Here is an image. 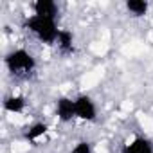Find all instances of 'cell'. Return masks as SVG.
<instances>
[{
  "label": "cell",
  "mask_w": 153,
  "mask_h": 153,
  "mask_svg": "<svg viewBox=\"0 0 153 153\" xmlns=\"http://www.w3.org/2000/svg\"><path fill=\"white\" fill-rule=\"evenodd\" d=\"M24 27L42 43L45 45H54L59 36V27H58V18L51 16H40V15H31L25 18Z\"/></svg>",
  "instance_id": "6da1fadb"
},
{
  "label": "cell",
  "mask_w": 153,
  "mask_h": 153,
  "mask_svg": "<svg viewBox=\"0 0 153 153\" xmlns=\"http://www.w3.org/2000/svg\"><path fill=\"white\" fill-rule=\"evenodd\" d=\"M6 68L15 78H29L36 70V58L27 49H13L4 58Z\"/></svg>",
  "instance_id": "7a4b0ae2"
},
{
  "label": "cell",
  "mask_w": 153,
  "mask_h": 153,
  "mask_svg": "<svg viewBox=\"0 0 153 153\" xmlns=\"http://www.w3.org/2000/svg\"><path fill=\"white\" fill-rule=\"evenodd\" d=\"M76 101V119L83 123H96L97 121V105L92 96L79 94L74 97Z\"/></svg>",
  "instance_id": "3957f363"
},
{
  "label": "cell",
  "mask_w": 153,
  "mask_h": 153,
  "mask_svg": "<svg viewBox=\"0 0 153 153\" xmlns=\"http://www.w3.org/2000/svg\"><path fill=\"white\" fill-rule=\"evenodd\" d=\"M54 114L59 123H72L76 119V101L68 96H59L54 103Z\"/></svg>",
  "instance_id": "277c9868"
},
{
  "label": "cell",
  "mask_w": 153,
  "mask_h": 153,
  "mask_svg": "<svg viewBox=\"0 0 153 153\" xmlns=\"http://www.w3.org/2000/svg\"><path fill=\"white\" fill-rule=\"evenodd\" d=\"M123 153H153V140L144 135L133 137L128 144L123 146Z\"/></svg>",
  "instance_id": "5b68a950"
},
{
  "label": "cell",
  "mask_w": 153,
  "mask_h": 153,
  "mask_svg": "<svg viewBox=\"0 0 153 153\" xmlns=\"http://www.w3.org/2000/svg\"><path fill=\"white\" fill-rule=\"evenodd\" d=\"M33 11L34 15L40 16H51V18H58V4L52 0H36L33 4Z\"/></svg>",
  "instance_id": "8992f818"
},
{
  "label": "cell",
  "mask_w": 153,
  "mask_h": 153,
  "mask_svg": "<svg viewBox=\"0 0 153 153\" xmlns=\"http://www.w3.org/2000/svg\"><path fill=\"white\" fill-rule=\"evenodd\" d=\"M126 11L135 16V18H140V16H146L148 11H149V2L148 0H126L124 4Z\"/></svg>",
  "instance_id": "52a82bcc"
},
{
  "label": "cell",
  "mask_w": 153,
  "mask_h": 153,
  "mask_svg": "<svg viewBox=\"0 0 153 153\" xmlns=\"http://www.w3.org/2000/svg\"><path fill=\"white\" fill-rule=\"evenodd\" d=\"M4 110L9 112V114H22L25 110V97L24 96H18V94H13V96H7L4 99Z\"/></svg>",
  "instance_id": "ba28073f"
},
{
  "label": "cell",
  "mask_w": 153,
  "mask_h": 153,
  "mask_svg": "<svg viewBox=\"0 0 153 153\" xmlns=\"http://www.w3.org/2000/svg\"><path fill=\"white\" fill-rule=\"evenodd\" d=\"M56 45H58V49L63 51V52H72V51H74V34H72L68 29H61Z\"/></svg>",
  "instance_id": "9c48e42d"
},
{
  "label": "cell",
  "mask_w": 153,
  "mask_h": 153,
  "mask_svg": "<svg viewBox=\"0 0 153 153\" xmlns=\"http://www.w3.org/2000/svg\"><path fill=\"white\" fill-rule=\"evenodd\" d=\"M47 131H49V126H47L45 123H34V124H31L29 130L25 131V139L31 140V142H34V140L42 139Z\"/></svg>",
  "instance_id": "30bf717a"
},
{
  "label": "cell",
  "mask_w": 153,
  "mask_h": 153,
  "mask_svg": "<svg viewBox=\"0 0 153 153\" xmlns=\"http://www.w3.org/2000/svg\"><path fill=\"white\" fill-rule=\"evenodd\" d=\"M72 153H94V149H92V144L88 140H79L74 146Z\"/></svg>",
  "instance_id": "8fae6325"
}]
</instances>
